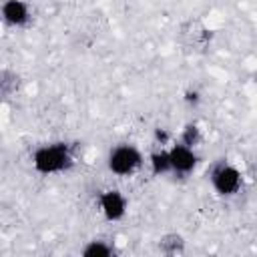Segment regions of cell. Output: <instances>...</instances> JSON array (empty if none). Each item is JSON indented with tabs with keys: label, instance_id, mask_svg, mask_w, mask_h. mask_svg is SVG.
<instances>
[{
	"label": "cell",
	"instance_id": "cell-4",
	"mask_svg": "<svg viewBox=\"0 0 257 257\" xmlns=\"http://www.w3.org/2000/svg\"><path fill=\"white\" fill-rule=\"evenodd\" d=\"M98 207H100V213L104 215V219L118 221L126 213V199L120 191L108 189V191H102L98 195Z\"/></svg>",
	"mask_w": 257,
	"mask_h": 257
},
{
	"label": "cell",
	"instance_id": "cell-1",
	"mask_svg": "<svg viewBox=\"0 0 257 257\" xmlns=\"http://www.w3.org/2000/svg\"><path fill=\"white\" fill-rule=\"evenodd\" d=\"M72 165V155L64 143L42 145L32 155V167L40 175H56Z\"/></svg>",
	"mask_w": 257,
	"mask_h": 257
},
{
	"label": "cell",
	"instance_id": "cell-6",
	"mask_svg": "<svg viewBox=\"0 0 257 257\" xmlns=\"http://www.w3.org/2000/svg\"><path fill=\"white\" fill-rule=\"evenodd\" d=\"M2 18L10 26H24L30 20V8L22 0H6L2 4Z\"/></svg>",
	"mask_w": 257,
	"mask_h": 257
},
{
	"label": "cell",
	"instance_id": "cell-8",
	"mask_svg": "<svg viewBox=\"0 0 257 257\" xmlns=\"http://www.w3.org/2000/svg\"><path fill=\"white\" fill-rule=\"evenodd\" d=\"M82 255L84 257H108V255H112V247L102 239H92L82 249Z\"/></svg>",
	"mask_w": 257,
	"mask_h": 257
},
{
	"label": "cell",
	"instance_id": "cell-3",
	"mask_svg": "<svg viewBox=\"0 0 257 257\" xmlns=\"http://www.w3.org/2000/svg\"><path fill=\"white\" fill-rule=\"evenodd\" d=\"M241 183H243V179H241L239 169L233 167V165H229V163L217 165V167L213 169V173H211V185H213V189H215L221 197H231V195H235V193L241 189Z\"/></svg>",
	"mask_w": 257,
	"mask_h": 257
},
{
	"label": "cell",
	"instance_id": "cell-12",
	"mask_svg": "<svg viewBox=\"0 0 257 257\" xmlns=\"http://www.w3.org/2000/svg\"><path fill=\"white\" fill-rule=\"evenodd\" d=\"M185 100L187 102H199V92L197 90H187L185 92Z\"/></svg>",
	"mask_w": 257,
	"mask_h": 257
},
{
	"label": "cell",
	"instance_id": "cell-10",
	"mask_svg": "<svg viewBox=\"0 0 257 257\" xmlns=\"http://www.w3.org/2000/svg\"><path fill=\"white\" fill-rule=\"evenodd\" d=\"M199 141H201V131H199V126L197 124H187L185 128H183V133H181V143H185V145H189V147H197L199 145Z\"/></svg>",
	"mask_w": 257,
	"mask_h": 257
},
{
	"label": "cell",
	"instance_id": "cell-9",
	"mask_svg": "<svg viewBox=\"0 0 257 257\" xmlns=\"http://www.w3.org/2000/svg\"><path fill=\"white\" fill-rule=\"evenodd\" d=\"M159 247H161L165 253L175 255V253L183 251V237L177 235V233H169V235H165V237L159 241Z\"/></svg>",
	"mask_w": 257,
	"mask_h": 257
},
{
	"label": "cell",
	"instance_id": "cell-5",
	"mask_svg": "<svg viewBox=\"0 0 257 257\" xmlns=\"http://www.w3.org/2000/svg\"><path fill=\"white\" fill-rule=\"evenodd\" d=\"M169 155H171L173 173H177V175H187L197 165V153H195V149L189 147V145H185V143H181V141L169 149Z\"/></svg>",
	"mask_w": 257,
	"mask_h": 257
},
{
	"label": "cell",
	"instance_id": "cell-2",
	"mask_svg": "<svg viewBox=\"0 0 257 257\" xmlns=\"http://www.w3.org/2000/svg\"><path fill=\"white\" fill-rule=\"evenodd\" d=\"M141 165H143V153L135 145H118L108 153L106 159L108 171L118 177L133 175Z\"/></svg>",
	"mask_w": 257,
	"mask_h": 257
},
{
	"label": "cell",
	"instance_id": "cell-11",
	"mask_svg": "<svg viewBox=\"0 0 257 257\" xmlns=\"http://www.w3.org/2000/svg\"><path fill=\"white\" fill-rule=\"evenodd\" d=\"M155 139H157V143L165 145V143L169 141V133H167L165 128H157V131H155Z\"/></svg>",
	"mask_w": 257,
	"mask_h": 257
},
{
	"label": "cell",
	"instance_id": "cell-7",
	"mask_svg": "<svg viewBox=\"0 0 257 257\" xmlns=\"http://www.w3.org/2000/svg\"><path fill=\"white\" fill-rule=\"evenodd\" d=\"M149 163H151V171L155 175H167V173H173V167H171V155L167 149H157L151 153L149 157Z\"/></svg>",
	"mask_w": 257,
	"mask_h": 257
}]
</instances>
